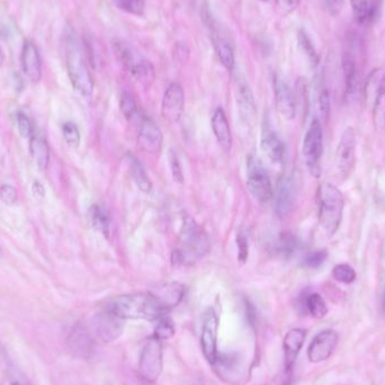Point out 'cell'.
Here are the masks:
<instances>
[{
	"mask_svg": "<svg viewBox=\"0 0 385 385\" xmlns=\"http://www.w3.org/2000/svg\"><path fill=\"white\" fill-rule=\"evenodd\" d=\"M274 92L278 114L285 120H293L297 114V99L284 77L275 75Z\"/></svg>",
	"mask_w": 385,
	"mask_h": 385,
	"instance_id": "cell-12",
	"label": "cell"
},
{
	"mask_svg": "<svg viewBox=\"0 0 385 385\" xmlns=\"http://www.w3.org/2000/svg\"><path fill=\"white\" fill-rule=\"evenodd\" d=\"M306 332L304 329L294 328L286 332L283 340V351H284V367L286 373L293 369L294 363L297 360L301 349L306 341Z\"/></svg>",
	"mask_w": 385,
	"mask_h": 385,
	"instance_id": "cell-18",
	"label": "cell"
},
{
	"mask_svg": "<svg viewBox=\"0 0 385 385\" xmlns=\"http://www.w3.org/2000/svg\"><path fill=\"white\" fill-rule=\"evenodd\" d=\"M106 311L122 320H156L169 313L153 293H133L114 297Z\"/></svg>",
	"mask_w": 385,
	"mask_h": 385,
	"instance_id": "cell-1",
	"label": "cell"
},
{
	"mask_svg": "<svg viewBox=\"0 0 385 385\" xmlns=\"http://www.w3.org/2000/svg\"><path fill=\"white\" fill-rule=\"evenodd\" d=\"M247 186L253 199L260 203H267L273 197V186L269 173L259 159L248 160V178Z\"/></svg>",
	"mask_w": 385,
	"mask_h": 385,
	"instance_id": "cell-8",
	"label": "cell"
},
{
	"mask_svg": "<svg viewBox=\"0 0 385 385\" xmlns=\"http://www.w3.org/2000/svg\"><path fill=\"white\" fill-rule=\"evenodd\" d=\"M323 152V132L319 121L313 120L303 142V157L306 167L313 177L321 175V157Z\"/></svg>",
	"mask_w": 385,
	"mask_h": 385,
	"instance_id": "cell-7",
	"label": "cell"
},
{
	"mask_svg": "<svg viewBox=\"0 0 385 385\" xmlns=\"http://www.w3.org/2000/svg\"><path fill=\"white\" fill-rule=\"evenodd\" d=\"M5 62V54H3V49L0 48V66H3Z\"/></svg>",
	"mask_w": 385,
	"mask_h": 385,
	"instance_id": "cell-49",
	"label": "cell"
},
{
	"mask_svg": "<svg viewBox=\"0 0 385 385\" xmlns=\"http://www.w3.org/2000/svg\"><path fill=\"white\" fill-rule=\"evenodd\" d=\"M32 188L35 196H40V197L45 196V187L42 186V184L38 183V182H34Z\"/></svg>",
	"mask_w": 385,
	"mask_h": 385,
	"instance_id": "cell-48",
	"label": "cell"
},
{
	"mask_svg": "<svg viewBox=\"0 0 385 385\" xmlns=\"http://www.w3.org/2000/svg\"><path fill=\"white\" fill-rule=\"evenodd\" d=\"M356 162V136L353 127L345 129L336 151V168L340 180H346L353 173Z\"/></svg>",
	"mask_w": 385,
	"mask_h": 385,
	"instance_id": "cell-9",
	"label": "cell"
},
{
	"mask_svg": "<svg viewBox=\"0 0 385 385\" xmlns=\"http://www.w3.org/2000/svg\"><path fill=\"white\" fill-rule=\"evenodd\" d=\"M0 256H1V249H0Z\"/></svg>",
	"mask_w": 385,
	"mask_h": 385,
	"instance_id": "cell-51",
	"label": "cell"
},
{
	"mask_svg": "<svg viewBox=\"0 0 385 385\" xmlns=\"http://www.w3.org/2000/svg\"><path fill=\"white\" fill-rule=\"evenodd\" d=\"M10 385H31L27 376L17 369H10Z\"/></svg>",
	"mask_w": 385,
	"mask_h": 385,
	"instance_id": "cell-44",
	"label": "cell"
},
{
	"mask_svg": "<svg viewBox=\"0 0 385 385\" xmlns=\"http://www.w3.org/2000/svg\"><path fill=\"white\" fill-rule=\"evenodd\" d=\"M64 51L66 70L73 88L82 97H92L94 80L89 70L85 45L73 27L66 29L64 35Z\"/></svg>",
	"mask_w": 385,
	"mask_h": 385,
	"instance_id": "cell-2",
	"label": "cell"
},
{
	"mask_svg": "<svg viewBox=\"0 0 385 385\" xmlns=\"http://www.w3.org/2000/svg\"><path fill=\"white\" fill-rule=\"evenodd\" d=\"M278 8L285 14H290L300 6V0H275Z\"/></svg>",
	"mask_w": 385,
	"mask_h": 385,
	"instance_id": "cell-45",
	"label": "cell"
},
{
	"mask_svg": "<svg viewBox=\"0 0 385 385\" xmlns=\"http://www.w3.org/2000/svg\"><path fill=\"white\" fill-rule=\"evenodd\" d=\"M237 245L238 258L241 264H245L248 260V255H249V243H248V237L243 230L238 234Z\"/></svg>",
	"mask_w": 385,
	"mask_h": 385,
	"instance_id": "cell-40",
	"label": "cell"
},
{
	"mask_svg": "<svg viewBox=\"0 0 385 385\" xmlns=\"http://www.w3.org/2000/svg\"><path fill=\"white\" fill-rule=\"evenodd\" d=\"M127 160H129V171H131L133 180H134L136 186L139 187V190H142L145 194L151 192V180L147 175V171H145L141 162L138 159L134 158L133 156H129Z\"/></svg>",
	"mask_w": 385,
	"mask_h": 385,
	"instance_id": "cell-28",
	"label": "cell"
},
{
	"mask_svg": "<svg viewBox=\"0 0 385 385\" xmlns=\"http://www.w3.org/2000/svg\"><path fill=\"white\" fill-rule=\"evenodd\" d=\"M209 236L194 219L185 216L180 232L179 246L173 253V262L180 265H194L209 253Z\"/></svg>",
	"mask_w": 385,
	"mask_h": 385,
	"instance_id": "cell-3",
	"label": "cell"
},
{
	"mask_svg": "<svg viewBox=\"0 0 385 385\" xmlns=\"http://www.w3.org/2000/svg\"><path fill=\"white\" fill-rule=\"evenodd\" d=\"M306 308L311 316L322 319L328 313V308L321 295L318 293L310 294L306 299Z\"/></svg>",
	"mask_w": 385,
	"mask_h": 385,
	"instance_id": "cell-32",
	"label": "cell"
},
{
	"mask_svg": "<svg viewBox=\"0 0 385 385\" xmlns=\"http://www.w3.org/2000/svg\"><path fill=\"white\" fill-rule=\"evenodd\" d=\"M16 121L19 134L25 139H31V136L35 133V127L31 119L26 114L18 112L16 115Z\"/></svg>",
	"mask_w": 385,
	"mask_h": 385,
	"instance_id": "cell-38",
	"label": "cell"
},
{
	"mask_svg": "<svg viewBox=\"0 0 385 385\" xmlns=\"http://www.w3.org/2000/svg\"><path fill=\"white\" fill-rule=\"evenodd\" d=\"M176 328L175 323L169 314H164L155 321V330H153V337L159 340H169L174 337Z\"/></svg>",
	"mask_w": 385,
	"mask_h": 385,
	"instance_id": "cell-31",
	"label": "cell"
},
{
	"mask_svg": "<svg viewBox=\"0 0 385 385\" xmlns=\"http://www.w3.org/2000/svg\"><path fill=\"white\" fill-rule=\"evenodd\" d=\"M169 164H171V174L177 183L182 184L184 182L183 169L180 166L179 160L177 158L176 153L173 150L169 151Z\"/></svg>",
	"mask_w": 385,
	"mask_h": 385,
	"instance_id": "cell-42",
	"label": "cell"
},
{
	"mask_svg": "<svg viewBox=\"0 0 385 385\" xmlns=\"http://www.w3.org/2000/svg\"><path fill=\"white\" fill-rule=\"evenodd\" d=\"M113 49L121 62L127 68L131 76L143 85H150L156 78L155 68L150 61L127 42H114Z\"/></svg>",
	"mask_w": 385,
	"mask_h": 385,
	"instance_id": "cell-5",
	"label": "cell"
},
{
	"mask_svg": "<svg viewBox=\"0 0 385 385\" xmlns=\"http://www.w3.org/2000/svg\"><path fill=\"white\" fill-rule=\"evenodd\" d=\"M338 345L337 332L323 330L313 338L308 348V358L311 363H321L328 360Z\"/></svg>",
	"mask_w": 385,
	"mask_h": 385,
	"instance_id": "cell-13",
	"label": "cell"
},
{
	"mask_svg": "<svg viewBox=\"0 0 385 385\" xmlns=\"http://www.w3.org/2000/svg\"><path fill=\"white\" fill-rule=\"evenodd\" d=\"M325 6L332 15H337L340 13L344 7V0H323Z\"/></svg>",
	"mask_w": 385,
	"mask_h": 385,
	"instance_id": "cell-47",
	"label": "cell"
},
{
	"mask_svg": "<svg viewBox=\"0 0 385 385\" xmlns=\"http://www.w3.org/2000/svg\"><path fill=\"white\" fill-rule=\"evenodd\" d=\"M22 66L25 76L32 82L42 78V59L38 47L32 41H26L22 49Z\"/></svg>",
	"mask_w": 385,
	"mask_h": 385,
	"instance_id": "cell-19",
	"label": "cell"
},
{
	"mask_svg": "<svg viewBox=\"0 0 385 385\" xmlns=\"http://www.w3.org/2000/svg\"><path fill=\"white\" fill-rule=\"evenodd\" d=\"M162 133L158 125L148 117H143L140 122L138 143L143 151L150 155H157L162 148Z\"/></svg>",
	"mask_w": 385,
	"mask_h": 385,
	"instance_id": "cell-15",
	"label": "cell"
},
{
	"mask_svg": "<svg viewBox=\"0 0 385 385\" xmlns=\"http://www.w3.org/2000/svg\"><path fill=\"white\" fill-rule=\"evenodd\" d=\"M89 214H90L92 227H95V230L101 232L106 238L110 237V231H111L110 213L103 206H92V209L89 211Z\"/></svg>",
	"mask_w": 385,
	"mask_h": 385,
	"instance_id": "cell-29",
	"label": "cell"
},
{
	"mask_svg": "<svg viewBox=\"0 0 385 385\" xmlns=\"http://www.w3.org/2000/svg\"><path fill=\"white\" fill-rule=\"evenodd\" d=\"M121 111H122L124 117L129 122H138V121L141 122L143 117H145V115H142V113L140 112L136 99L127 92H124L122 94V98H121Z\"/></svg>",
	"mask_w": 385,
	"mask_h": 385,
	"instance_id": "cell-30",
	"label": "cell"
},
{
	"mask_svg": "<svg viewBox=\"0 0 385 385\" xmlns=\"http://www.w3.org/2000/svg\"><path fill=\"white\" fill-rule=\"evenodd\" d=\"M212 129L219 145L225 150H230L232 147V136H231L230 125L227 122L225 113L222 108H218L212 117Z\"/></svg>",
	"mask_w": 385,
	"mask_h": 385,
	"instance_id": "cell-21",
	"label": "cell"
},
{
	"mask_svg": "<svg viewBox=\"0 0 385 385\" xmlns=\"http://www.w3.org/2000/svg\"><path fill=\"white\" fill-rule=\"evenodd\" d=\"M319 108L321 115L325 120H327L330 113V96L327 88L322 87L319 94Z\"/></svg>",
	"mask_w": 385,
	"mask_h": 385,
	"instance_id": "cell-43",
	"label": "cell"
},
{
	"mask_svg": "<svg viewBox=\"0 0 385 385\" xmlns=\"http://www.w3.org/2000/svg\"><path fill=\"white\" fill-rule=\"evenodd\" d=\"M260 1H269V0H260Z\"/></svg>",
	"mask_w": 385,
	"mask_h": 385,
	"instance_id": "cell-50",
	"label": "cell"
},
{
	"mask_svg": "<svg viewBox=\"0 0 385 385\" xmlns=\"http://www.w3.org/2000/svg\"><path fill=\"white\" fill-rule=\"evenodd\" d=\"M297 196L295 183L292 177H282L278 182L277 190L275 194V212L278 218L284 219L293 208Z\"/></svg>",
	"mask_w": 385,
	"mask_h": 385,
	"instance_id": "cell-16",
	"label": "cell"
},
{
	"mask_svg": "<svg viewBox=\"0 0 385 385\" xmlns=\"http://www.w3.org/2000/svg\"><path fill=\"white\" fill-rule=\"evenodd\" d=\"M260 145L264 153L273 162H281L284 158V145L269 122L264 123L262 127Z\"/></svg>",
	"mask_w": 385,
	"mask_h": 385,
	"instance_id": "cell-20",
	"label": "cell"
},
{
	"mask_svg": "<svg viewBox=\"0 0 385 385\" xmlns=\"http://www.w3.org/2000/svg\"><path fill=\"white\" fill-rule=\"evenodd\" d=\"M328 253L325 250H318L316 253H310L304 259L303 265L309 269H318L325 262Z\"/></svg>",
	"mask_w": 385,
	"mask_h": 385,
	"instance_id": "cell-41",
	"label": "cell"
},
{
	"mask_svg": "<svg viewBox=\"0 0 385 385\" xmlns=\"http://www.w3.org/2000/svg\"><path fill=\"white\" fill-rule=\"evenodd\" d=\"M115 3L120 10H124L131 15L142 16L145 14V0H115Z\"/></svg>",
	"mask_w": 385,
	"mask_h": 385,
	"instance_id": "cell-36",
	"label": "cell"
},
{
	"mask_svg": "<svg viewBox=\"0 0 385 385\" xmlns=\"http://www.w3.org/2000/svg\"><path fill=\"white\" fill-rule=\"evenodd\" d=\"M343 70H344L346 95L348 97L355 95L358 88L360 73L357 69L356 61L351 53H345L343 57Z\"/></svg>",
	"mask_w": 385,
	"mask_h": 385,
	"instance_id": "cell-24",
	"label": "cell"
},
{
	"mask_svg": "<svg viewBox=\"0 0 385 385\" xmlns=\"http://www.w3.org/2000/svg\"><path fill=\"white\" fill-rule=\"evenodd\" d=\"M373 119L376 127L385 129V73L380 78L373 104Z\"/></svg>",
	"mask_w": 385,
	"mask_h": 385,
	"instance_id": "cell-25",
	"label": "cell"
},
{
	"mask_svg": "<svg viewBox=\"0 0 385 385\" xmlns=\"http://www.w3.org/2000/svg\"><path fill=\"white\" fill-rule=\"evenodd\" d=\"M185 108V92L178 82H173L164 92L162 99V116L169 122H178Z\"/></svg>",
	"mask_w": 385,
	"mask_h": 385,
	"instance_id": "cell-14",
	"label": "cell"
},
{
	"mask_svg": "<svg viewBox=\"0 0 385 385\" xmlns=\"http://www.w3.org/2000/svg\"><path fill=\"white\" fill-rule=\"evenodd\" d=\"M123 320L113 316L112 313L106 312L96 318L94 321V330L101 341L113 343L120 337L123 332Z\"/></svg>",
	"mask_w": 385,
	"mask_h": 385,
	"instance_id": "cell-17",
	"label": "cell"
},
{
	"mask_svg": "<svg viewBox=\"0 0 385 385\" xmlns=\"http://www.w3.org/2000/svg\"><path fill=\"white\" fill-rule=\"evenodd\" d=\"M166 308L171 311L183 300L184 288L178 284H167L161 286L157 292H152Z\"/></svg>",
	"mask_w": 385,
	"mask_h": 385,
	"instance_id": "cell-26",
	"label": "cell"
},
{
	"mask_svg": "<svg viewBox=\"0 0 385 385\" xmlns=\"http://www.w3.org/2000/svg\"><path fill=\"white\" fill-rule=\"evenodd\" d=\"M0 199L6 206H14L18 201V192L16 188L10 184H3L0 186Z\"/></svg>",
	"mask_w": 385,
	"mask_h": 385,
	"instance_id": "cell-39",
	"label": "cell"
},
{
	"mask_svg": "<svg viewBox=\"0 0 385 385\" xmlns=\"http://www.w3.org/2000/svg\"><path fill=\"white\" fill-rule=\"evenodd\" d=\"M66 344L70 351L82 360H89L95 353V339L85 325L80 323L71 328L66 337Z\"/></svg>",
	"mask_w": 385,
	"mask_h": 385,
	"instance_id": "cell-11",
	"label": "cell"
},
{
	"mask_svg": "<svg viewBox=\"0 0 385 385\" xmlns=\"http://www.w3.org/2000/svg\"><path fill=\"white\" fill-rule=\"evenodd\" d=\"M297 38H299L300 48L302 49V51L306 53L311 64L316 66V64H319V55L316 53V48H314V45H312L311 38L308 36V34H306L304 31H300V32H299Z\"/></svg>",
	"mask_w": 385,
	"mask_h": 385,
	"instance_id": "cell-34",
	"label": "cell"
},
{
	"mask_svg": "<svg viewBox=\"0 0 385 385\" xmlns=\"http://www.w3.org/2000/svg\"><path fill=\"white\" fill-rule=\"evenodd\" d=\"M280 248H281L282 253H284V255L293 253L294 249H295V240H294V238L290 236V234H283L281 243H280Z\"/></svg>",
	"mask_w": 385,
	"mask_h": 385,
	"instance_id": "cell-46",
	"label": "cell"
},
{
	"mask_svg": "<svg viewBox=\"0 0 385 385\" xmlns=\"http://www.w3.org/2000/svg\"><path fill=\"white\" fill-rule=\"evenodd\" d=\"M29 152L33 160L41 171H45L50 161V148L45 136L35 132L29 139Z\"/></svg>",
	"mask_w": 385,
	"mask_h": 385,
	"instance_id": "cell-23",
	"label": "cell"
},
{
	"mask_svg": "<svg viewBox=\"0 0 385 385\" xmlns=\"http://www.w3.org/2000/svg\"><path fill=\"white\" fill-rule=\"evenodd\" d=\"M319 222L322 230L332 237L339 229L344 210V197L340 190L330 183H322L318 190Z\"/></svg>",
	"mask_w": 385,
	"mask_h": 385,
	"instance_id": "cell-4",
	"label": "cell"
},
{
	"mask_svg": "<svg viewBox=\"0 0 385 385\" xmlns=\"http://www.w3.org/2000/svg\"><path fill=\"white\" fill-rule=\"evenodd\" d=\"M353 18L358 24L367 23L372 16V7L367 0H351Z\"/></svg>",
	"mask_w": 385,
	"mask_h": 385,
	"instance_id": "cell-33",
	"label": "cell"
},
{
	"mask_svg": "<svg viewBox=\"0 0 385 385\" xmlns=\"http://www.w3.org/2000/svg\"><path fill=\"white\" fill-rule=\"evenodd\" d=\"M218 332L219 318L214 310L208 309L203 316L202 332H201V348L206 360L211 365L218 362Z\"/></svg>",
	"mask_w": 385,
	"mask_h": 385,
	"instance_id": "cell-10",
	"label": "cell"
},
{
	"mask_svg": "<svg viewBox=\"0 0 385 385\" xmlns=\"http://www.w3.org/2000/svg\"><path fill=\"white\" fill-rule=\"evenodd\" d=\"M164 369L162 341L152 336L145 341L140 353L139 374L145 382L156 383Z\"/></svg>",
	"mask_w": 385,
	"mask_h": 385,
	"instance_id": "cell-6",
	"label": "cell"
},
{
	"mask_svg": "<svg viewBox=\"0 0 385 385\" xmlns=\"http://www.w3.org/2000/svg\"><path fill=\"white\" fill-rule=\"evenodd\" d=\"M236 87H237V101L240 108L241 114L243 116H255L256 113V105L253 101V92L249 85L243 77L238 76L236 79Z\"/></svg>",
	"mask_w": 385,
	"mask_h": 385,
	"instance_id": "cell-22",
	"label": "cell"
},
{
	"mask_svg": "<svg viewBox=\"0 0 385 385\" xmlns=\"http://www.w3.org/2000/svg\"><path fill=\"white\" fill-rule=\"evenodd\" d=\"M212 41L214 45L215 52L218 54L219 60L227 68L229 71H232L236 64L234 59V52L231 48V45L227 43L225 38H222L221 35L213 33Z\"/></svg>",
	"mask_w": 385,
	"mask_h": 385,
	"instance_id": "cell-27",
	"label": "cell"
},
{
	"mask_svg": "<svg viewBox=\"0 0 385 385\" xmlns=\"http://www.w3.org/2000/svg\"><path fill=\"white\" fill-rule=\"evenodd\" d=\"M332 276L337 282L344 284H351L356 280V272L348 264H338L332 269Z\"/></svg>",
	"mask_w": 385,
	"mask_h": 385,
	"instance_id": "cell-35",
	"label": "cell"
},
{
	"mask_svg": "<svg viewBox=\"0 0 385 385\" xmlns=\"http://www.w3.org/2000/svg\"><path fill=\"white\" fill-rule=\"evenodd\" d=\"M197 385H204V384H202V383H199V384H197Z\"/></svg>",
	"mask_w": 385,
	"mask_h": 385,
	"instance_id": "cell-52",
	"label": "cell"
},
{
	"mask_svg": "<svg viewBox=\"0 0 385 385\" xmlns=\"http://www.w3.org/2000/svg\"><path fill=\"white\" fill-rule=\"evenodd\" d=\"M62 134H64V140L66 145L71 148H78L80 145V132L79 129L76 124L73 122H66L62 127Z\"/></svg>",
	"mask_w": 385,
	"mask_h": 385,
	"instance_id": "cell-37",
	"label": "cell"
}]
</instances>
